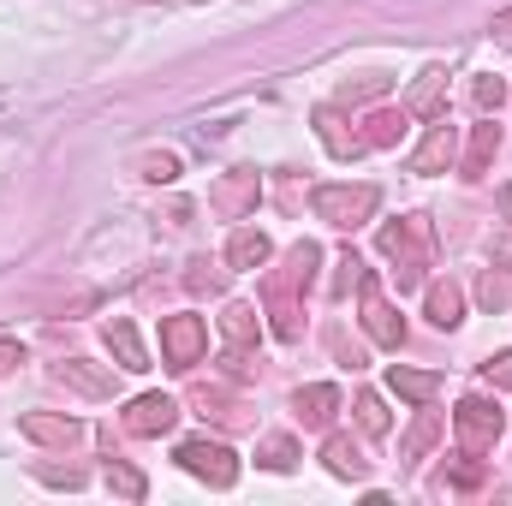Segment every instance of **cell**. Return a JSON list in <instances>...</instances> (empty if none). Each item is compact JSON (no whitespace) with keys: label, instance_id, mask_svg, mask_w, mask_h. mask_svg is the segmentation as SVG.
Returning <instances> with one entry per match:
<instances>
[{"label":"cell","instance_id":"1","mask_svg":"<svg viewBox=\"0 0 512 506\" xmlns=\"http://www.w3.org/2000/svg\"><path fill=\"white\" fill-rule=\"evenodd\" d=\"M316 268H322V245H292L280 268H268V280H262V310H268V322H274V340H298L304 334V292L316 286Z\"/></svg>","mask_w":512,"mask_h":506},{"label":"cell","instance_id":"2","mask_svg":"<svg viewBox=\"0 0 512 506\" xmlns=\"http://www.w3.org/2000/svg\"><path fill=\"white\" fill-rule=\"evenodd\" d=\"M382 256L399 274V292H417L423 274L435 268V227L429 215H405V221H387L382 227Z\"/></svg>","mask_w":512,"mask_h":506},{"label":"cell","instance_id":"3","mask_svg":"<svg viewBox=\"0 0 512 506\" xmlns=\"http://www.w3.org/2000/svg\"><path fill=\"white\" fill-rule=\"evenodd\" d=\"M310 203H316V215H322L328 227H346V233H352V227H364V221L382 209V191H376V185H316Z\"/></svg>","mask_w":512,"mask_h":506},{"label":"cell","instance_id":"4","mask_svg":"<svg viewBox=\"0 0 512 506\" xmlns=\"http://www.w3.org/2000/svg\"><path fill=\"white\" fill-rule=\"evenodd\" d=\"M501 429H507V411H501L495 399H483V393L459 399V411H453V435H459L465 453H495Z\"/></svg>","mask_w":512,"mask_h":506},{"label":"cell","instance_id":"5","mask_svg":"<svg viewBox=\"0 0 512 506\" xmlns=\"http://www.w3.org/2000/svg\"><path fill=\"white\" fill-rule=\"evenodd\" d=\"M191 477H203L209 489H233L239 483V459H233V447L227 441H209V435H197V441H179V453H173Z\"/></svg>","mask_w":512,"mask_h":506},{"label":"cell","instance_id":"6","mask_svg":"<svg viewBox=\"0 0 512 506\" xmlns=\"http://www.w3.org/2000/svg\"><path fill=\"white\" fill-rule=\"evenodd\" d=\"M209 352V322L203 316H167L161 322V364L167 370H197Z\"/></svg>","mask_w":512,"mask_h":506},{"label":"cell","instance_id":"7","mask_svg":"<svg viewBox=\"0 0 512 506\" xmlns=\"http://www.w3.org/2000/svg\"><path fill=\"white\" fill-rule=\"evenodd\" d=\"M256 304H227L221 310V364H227V376L239 381L245 376V358L256 352Z\"/></svg>","mask_w":512,"mask_h":506},{"label":"cell","instance_id":"8","mask_svg":"<svg viewBox=\"0 0 512 506\" xmlns=\"http://www.w3.org/2000/svg\"><path fill=\"white\" fill-rule=\"evenodd\" d=\"M256 197H262V179H256V167H233V173H221L215 179V191H209V209L221 215V221H245L256 209Z\"/></svg>","mask_w":512,"mask_h":506},{"label":"cell","instance_id":"9","mask_svg":"<svg viewBox=\"0 0 512 506\" xmlns=\"http://www.w3.org/2000/svg\"><path fill=\"white\" fill-rule=\"evenodd\" d=\"M120 423H126V435H143V441L173 435V423H179V399H173V393H137Z\"/></svg>","mask_w":512,"mask_h":506},{"label":"cell","instance_id":"10","mask_svg":"<svg viewBox=\"0 0 512 506\" xmlns=\"http://www.w3.org/2000/svg\"><path fill=\"white\" fill-rule=\"evenodd\" d=\"M18 435L36 441V447H78L84 441V423L78 417H60V411H24L18 417Z\"/></svg>","mask_w":512,"mask_h":506},{"label":"cell","instance_id":"11","mask_svg":"<svg viewBox=\"0 0 512 506\" xmlns=\"http://www.w3.org/2000/svg\"><path fill=\"white\" fill-rule=\"evenodd\" d=\"M54 381L72 387V393H84V399H114V370H108V364H90V358L54 364Z\"/></svg>","mask_w":512,"mask_h":506},{"label":"cell","instance_id":"12","mask_svg":"<svg viewBox=\"0 0 512 506\" xmlns=\"http://www.w3.org/2000/svg\"><path fill=\"white\" fill-rule=\"evenodd\" d=\"M358 298H364V334H370L376 346H387V352H399V340H405V322H399V310L387 304L376 286H364Z\"/></svg>","mask_w":512,"mask_h":506},{"label":"cell","instance_id":"13","mask_svg":"<svg viewBox=\"0 0 512 506\" xmlns=\"http://www.w3.org/2000/svg\"><path fill=\"white\" fill-rule=\"evenodd\" d=\"M399 108H405L411 120H441V114H447V72H441V66H429V72L405 90V102H399Z\"/></svg>","mask_w":512,"mask_h":506},{"label":"cell","instance_id":"14","mask_svg":"<svg viewBox=\"0 0 512 506\" xmlns=\"http://www.w3.org/2000/svg\"><path fill=\"white\" fill-rule=\"evenodd\" d=\"M459 161V137L453 126H429V137L411 149V173H441V167H453Z\"/></svg>","mask_w":512,"mask_h":506},{"label":"cell","instance_id":"15","mask_svg":"<svg viewBox=\"0 0 512 506\" xmlns=\"http://www.w3.org/2000/svg\"><path fill=\"white\" fill-rule=\"evenodd\" d=\"M495 149H501V126L483 114V126H471V143H465V161H459V173H465V179H483V173L495 167Z\"/></svg>","mask_w":512,"mask_h":506},{"label":"cell","instance_id":"16","mask_svg":"<svg viewBox=\"0 0 512 506\" xmlns=\"http://www.w3.org/2000/svg\"><path fill=\"white\" fill-rule=\"evenodd\" d=\"M423 310H429L435 328H459V322H465V286H459V280H435V286L423 292Z\"/></svg>","mask_w":512,"mask_h":506},{"label":"cell","instance_id":"17","mask_svg":"<svg viewBox=\"0 0 512 506\" xmlns=\"http://www.w3.org/2000/svg\"><path fill=\"white\" fill-rule=\"evenodd\" d=\"M191 405H197L203 417H215V423H233V429H239V423H251V417H245V405H239V393H233V387H221V381L197 387V393H191Z\"/></svg>","mask_w":512,"mask_h":506},{"label":"cell","instance_id":"18","mask_svg":"<svg viewBox=\"0 0 512 506\" xmlns=\"http://www.w3.org/2000/svg\"><path fill=\"white\" fill-rule=\"evenodd\" d=\"M334 411H340V387H328V381L298 387V417H304V429H328Z\"/></svg>","mask_w":512,"mask_h":506},{"label":"cell","instance_id":"19","mask_svg":"<svg viewBox=\"0 0 512 506\" xmlns=\"http://www.w3.org/2000/svg\"><path fill=\"white\" fill-rule=\"evenodd\" d=\"M322 459H328V471L346 477V483H364V477H370V459H364V447H358L352 435H328Z\"/></svg>","mask_w":512,"mask_h":506},{"label":"cell","instance_id":"20","mask_svg":"<svg viewBox=\"0 0 512 506\" xmlns=\"http://www.w3.org/2000/svg\"><path fill=\"white\" fill-rule=\"evenodd\" d=\"M108 352H114V364L131 370V376H137V370H149V352H143V340H137V328H131L126 316H114V322H108Z\"/></svg>","mask_w":512,"mask_h":506},{"label":"cell","instance_id":"21","mask_svg":"<svg viewBox=\"0 0 512 506\" xmlns=\"http://www.w3.org/2000/svg\"><path fill=\"white\" fill-rule=\"evenodd\" d=\"M316 131H322L328 155H340V161L364 155V137H358V131H346V120H340V108H316Z\"/></svg>","mask_w":512,"mask_h":506},{"label":"cell","instance_id":"22","mask_svg":"<svg viewBox=\"0 0 512 506\" xmlns=\"http://www.w3.org/2000/svg\"><path fill=\"white\" fill-rule=\"evenodd\" d=\"M268 256H274V245H268V233H256V227H239V233L227 239V268H268Z\"/></svg>","mask_w":512,"mask_h":506},{"label":"cell","instance_id":"23","mask_svg":"<svg viewBox=\"0 0 512 506\" xmlns=\"http://www.w3.org/2000/svg\"><path fill=\"white\" fill-rule=\"evenodd\" d=\"M387 387H393L399 399H411V405H429V399L441 393V376H435V370H405V364H393V370H387Z\"/></svg>","mask_w":512,"mask_h":506},{"label":"cell","instance_id":"24","mask_svg":"<svg viewBox=\"0 0 512 506\" xmlns=\"http://www.w3.org/2000/svg\"><path fill=\"white\" fill-rule=\"evenodd\" d=\"M405 120H411L405 108H376V114L364 120V131H358V137H364V149H393V143L405 137Z\"/></svg>","mask_w":512,"mask_h":506},{"label":"cell","instance_id":"25","mask_svg":"<svg viewBox=\"0 0 512 506\" xmlns=\"http://www.w3.org/2000/svg\"><path fill=\"white\" fill-rule=\"evenodd\" d=\"M435 441H441V417H435V411H417V423H411V435H405L399 459H423Z\"/></svg>","mask_w":512,"mask_h":506},{"label":"cell","instance_id":"26","mask_svg":"<svg viewBox=\"0 0 512 506\" xmlns=\"http://www.w3.org/2000/svg\"><path fill=\"white\" fill-rule=\"evenodd\" d=\"M256 465H262V471H292V465H298V441H292V435H262Z\"/></svg>","mask_w":512,"mask_h":506},{"label":"cell","instance_id":"27","mask_svg":"<svg viewBox=\"0 0 512 506\" xmlns=\"http://www.w3.org/2000/svg\"><path fill=\"white\" fill-rule=\"evenodd\" d=\"M364 286H376V274L364 268L358 251H346L340 256V274H334V298H352V292H364Z\"/></svg>","mask_w":512,"mask_h":506},{"label":"cell","instance_id":"28","mask_svg":"<svg viewBox=\"0 0 512 506\" xmlns=\"http://www.w3.org/2000/svg\"><path fill=\"white\" fill-rule=\"evenodd\" d=\"M447 489H483V453H453L447 459Z\"/></svg>","mask_w":512,"mask_h":506},{"label":"cell","instance_id":"29","mask_svg":"<svg viewBox=\"0 0 512 506\" xmlns=\"http://www.w3.org/2000/svg\"><path fill=\"white\" fill-rule=\"evenodd\" d=\"M185 286H191V292H197V298H215V292H221V286H227V268H215V262H209V256H197V262H191V268H185Z\"/></svg>","mask_w":512,"mask_h":506},{"label":"cell","instance_id":"30","mask_svg":"<svg viewBox=\"0 0 512 506\" xmlns=\"http://www.w3.org/2000/svg\"><path fill=\"white\" fill-rule=\"evenodd\" d=\"M108 489H114L120 501H143V495H149V483H143V471H131L126 459H108Z\"/></svg>","mask_w":512,"mask_h":506},{"label":"cell","instance_id":"31","mask_svg":"<svg viewBox=\"0 0 512 506\" xmlns=\"http://www.w3.org/2000/svg\"><path fill=\"white\" fill-rule=\"evenodd\" d=\"M471 108H477V114H501V108H507V84H501L495 72L477 78V84H471Z\"/></svg>","mask_w":512,"mask_h":506},{"label":"cell","instance_id":"32","mask_svg":"<svg viewBox=\"0 0 512 506\" xmlns=\"http://www.w3.org/2000/svg\"><path fill=\"white\" fill-rule=\"evenodd\" d=\"M477 298H483V310H507L512 304V280L501 274V268H489V274L477 280Z\"/></svg>","mask_w":512,"mask_h":506},{"label":"cell","instance_id":"33","mask_svg":"<svg viewBox=\"0 0 512 506\" xmlns=\"http://www.w3.org/2000/svg\"><path fill=\"white\" fill-rule=\"evenodd\" d=\"M358 423H364V435H387V405H382V393H358Z\"/></svg>","mask_w":512,"mask_h":506},{"label":"cell","instance_id":"34","mask_svg":"<svg viewBox=\"0 0 512 506\" xmlns=\"http://www.w3.org/2000/svg\"><path fill=\"white\" fill-rule=\"evenodd\" d=\"M137 167H143V179H155V185H173V179H179V155H167V149L143 155Z\"/></svg>","mask_w":512,"mask_h":506},{"label":"cell","instance_id":"35","mask_svg":"<svg viewBox=\"0 0 512 506\" xmlns=\"http://www.w3.org/2000/svg\"><path fill=\"white\" fill-rule=\"evenodd\" d=\"M483 381H489L495 393H512V352H501V358H489V364H483Z\"/></svg>","mask_w":512,"mask_h":506},{"label":"cell","instance_id":"36","mask_svg":"<svg viewBox=\"0 0 512 506\" xmlns=\"http://www.w3.org/2000/svg\"><path fill=\"white\" fill-rule=\"evenodd\" d=\"M376 96H387V78H358L340 90V102H376Z\"/></svg>","mask_w":512,"mask_h":506},{"label":"cell","instance_id":"37","mask_svg":"<svg viewBox=\"0 0 512 506\" xmlns=\"http://www.w3.org/2000/svg\"><path fill=\"white\" fill-rule=\"evenodd\" d=\"M36 477H42V483H54V489H84V471H54V465H42Z\"/></svg>","mask_w":512,"mask_h":506},{"label":"cell","instance_id":"38","mask_svg":"<svg viewBox=\"0 0 512 506\" xmlns=\"http://www.w3.org/2000/svg\"><path fill=\"white\" fill-rule=\"evenodd\" d=\"M18 364H24V346L18 340H0V376H12Z\"/></svg>","mask_w":512,"mask_h":506},{"label":"cell","instance_id":"39","mask_svg":"<svg viewBox=\"0 0 512 506\" xmlns=\"http://www.w3.org/2000/svg\"><path fill=\"white\" fill-rule=\"evenodd\" d=\"M334 352H340V358H346V364H352V370H358V364H364V352H358V346H352V340H346V334H334Z\"/></svg>","mask_w":512,"mask_h":506},{"label":"cell","instance_id":"40","mask_svg":"<svg viewBox=\"0 0 512 506\" xmlns=\"http://www.w3.org/2000/svg\"><path fill=\"white\" fill-rule=\"evenodd\" d=\"M495 42H507L512 48V12H495Z\"/></svg>","mask_w":512,"mask_h":506},{"label":"cell","instance_id":"41","mask_svg":"<svg viewBox=\"0 0 512 506\" xmlns=\"http://www.w3.org/2000/svg\"><path fill=\"white\" fill-rule=\"evenodd\" d=\"M501 215H507V221H512V185H507V191H501Z\"/></svg>","mask_w":512,"mask_h":506}]
</instances>
